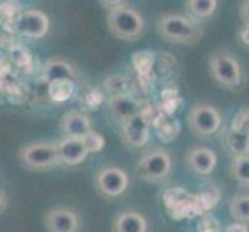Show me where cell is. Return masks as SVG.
Masks as SVG:
<instances>
[{"mask_svg":"<svg viewBox=\"0 0 249 232\" xmlns=\"http://www.w3.org/2000/svg\"><path fill=\"white\" fill-rule=\"evenodd\" d=\"M128 187V175L123 169L115 166L102 167L96 174V189L107 198H116Z\"/></svg>","mask_w":249,"mask_h":232,"instance_id":"7","label":"cell"},{"mask_svg":"<svg viewBox=\"0 0 249 232\" xmlns=\"http://www.w3.org/2000/svg\"><path fill=\"white\" fill-rule=\"evenodd\" d=\"M238 14H240V19L243 20L245 27H249V0H245V2H240Z\"/></svg>","mask_w":249,"mask_h":232,"instance_id":"25","label":"cell"},{"mask_svg":"<svg viewBox=\"0 0 249 232\" xmlns=\"http://www.w3.org/2000/svg\"><path fill=\"white\" fill-rule=\"evenodd\" d=\"M84 145H85V149H87L89 153H94V152H99L104 149V145H106V140H104V136H102L101 133L98 132H89L87 135L84 136V138H81Z\"/></svg>","mask_w":249,"mask_h":232,"instance_id":"24","label":"cell"},{"mask_svg":"<svg viewBox=\"0 0 249 232\" xmlns=\"http://www.w3.org/2000/svg\"><path fill=\"white\" fill-rule=\"evenodd\" d=\"M231 174L240 184L249 186V155L234 157L231 164Z\"/></svg>","mask_w":249,"mask_h":232,"instance_id":"21","label":"cell"},{"mask_svg":"<svg viewBox=\"0 0 249 232\" xmlns=\"http://www.w3.org/2000/svg\"><path fill=\"white\" fill-rule=\"evenodd\" d=\"M23 11L19 8V3H13V2H5L0 5V23L3 27H8V23H16L19 20V17Z\"/></svg>","mask_w":249,"mask_h":232,"instance_id":"22","label":"cell"},{"mask_svg":"<svg viewBox=\"0 0 249 232\" xmlns=\"http://www.w3.org/2000/svg\"><path fill=\"white\" fill-rule=\"evenodd\" d=\"M20 161L22 164L30 170H45L59 164V153L56 143L37 141L27 144L20 149Z\"/></svg>","mask_w":249,"mask_h":232,"instance_id":"4","label":"cell"},{"mask_svg":"<svg viewBox=\"0 0 249 232\" xmlns=\"http://www.w3.org/2000/svg\"><path fill=\"white\" fill-rule=\"evenodd\" d=\"M121 138L128 149H140L147 144L150 138V127L147 119L141 113L128 118L121 124Z\"/></svg>","mask_w":249,"mask_h":232,"instance_id":"9","label":"cell"},{"mask_svg":"<svg viewBox=\"0 0 249 232\" xmlns=\"http://www.w3.org/2000/svg\"><path fill=\"white\" fill-rule=\"evenodd\" d=\"M107 27L115 37L132 42L141 37L144 31V19L135 8L123 2L107 13Z\"/></svg>","mask_w":249,"mask_h":232,"instance_id":"2","label":"cell"},{"mask_svg":"<svg viewBox=\"0 0 249 232\" xmlns=\"http://www.w3.org/2000/svg\"><path fill=\"white\" fill-rule=\"evenodd\" d=\"M218 6V2L215 0H189L186 2L187 16L192 19H208L213 13H215Z\"/></svg>","mask_w":249,"mask_h":232,"instance_id":"18","label":"cell"},{"mask_svg":"<svg viewBox=\"0 0 249 232\" xmlns=\"http://www.w3.org/2000/svg\"><path fill=\"white\" fill-rule=\"evenodd\" d=\"M45 76L48 82L53 79H71L76 81V71L71 65L64 61H50L45 65Z\"/></svg>","mask_w":249,"mask_h":232,"instance_id":"19","label":"cell"},{"mask_svg":"<svg viewBox=\"0 0 249 232\" xmlns=\"http://www.w3.org/2000/svg\"><path fill=\"white\" fill-rule=\"evenodd\" d=\"M187 125L191 128V132L196 136L215 135L221 127V115L213 106L198 102L189 110Z\"/></svg>","mask_w":249,"mask_h":232,"instance_id":"6","label":"cell"},{"mask_svg":"<svg viewBox=\"0 0 249 232\" xmlns=\"http://www.w3.org/2000/svg\"><path fill=\"white\" fill-rule=\"evenodd\" d=\"M14 30L25 37L42 39L47 36L50 30V19L40 10H27L20 14Z\"/></svg>","mask_w":249,"mask_h":232,"instance_id":"8","label":"cell"},{"mask_svg":"<svg viewBox=\"0 0 249 232\" xmlns=\"http://www.w3.org/2000/svg\"><path fill=\"white\" fill-rule=\"evenodd\" d=\"M108 110L115 121L123 124L128 118L140 113V106L133 98L127 96V94H116L108 101Z\"/></svg>","mask_w":249,"mask_h":232,"instance_id":"14","label":"cell"},{"mask_svg":"<svg viewBox=\"0 0 249 232\" xmlns=\"http://www.w3.org/2000/svg\"><path fill=\"white\" fill-rule=\"evenodd\" d=\"M179 128H181V125H179L177 119H164L158 127V136L164 143H170L178 136Z\"/></svg>","mask_w":249,"mask_h":232,"instance_id":"23","label":"cell"},{"mask_svg":"<svg viewBox=\"0 0 249 232\" xmlns=\"http://www.w3.org/2000/svg\"><path fill=\"white\" fill-rule=\"evenodd\" d=\"M172 170V158L167 150L153 149L144 153L136 164V175L144 181H161L169 177Z\"/></svg>","mask_w":249,"mask_h":232,"instance_id":"5","label":"cell"},{"mask_svg":"<svg viewBox=\"0 0 249 232\" xmlns=\"http://www.w3.org/2000/svg\"><path fill=\"white\" fill-rule=\"evenodd\" d=\"M186 166L196 175H211L217 166V155L208 147H194L186 153Z\"/></svg>","mask_w":249,"mask_h":232,"instance_id":"10","label":"cell"},{"mask_svg":"<svg viewBox=\"0 0 249 232\" xmlns=\"http://www.w3.org/2000/svg\"><path fill=\"white\" fill-rule=\"evenodd\" d=\"M226 143L229 150L234 153V157L249 155V132L232 127L226 135Z\"/></svg>","mask_w":249,"mask_h":232,"instance_id":"17","label":"cell"},{"mask_svg":"<svg viewBox=\"0 0 249 232\" xmlns=\"http://www.w3.org/2000/svg\"><path fill=\"white\" fill-rule=\"evenodd\" d=\"M56 147L59 153V161L65 166L81 164L90 155L81 138H68V136H65L64 140L56 143Z\"/></svg>","mask_w":249,"mask_h":232,"instance_id":"12","label":"cell"},{"mask_svg":"<svg viewBox=\"0 0 249 232\" xmlns=\"http://www.w3.org/2000/svg\"><path fill=\"white\" fill-rule=\"evenodd\" d=\"M61 130L68 138H84L89 132L93 130L90 118L78 110H70L61 118Z\"/></svg>","mask_w":249,"mask_h":232,"instance_id":"13","label":"cell"},{"mask_svg":"<svg viewBox=\"0 0 249 232\" xmlns=\"http://www.w3.org/2000/svg\"><path fill=\"white\" fill-rule=\"evenodd\" d=\"M74 81L71 79H53L48 82V98L53 102H65L68 101L74 93Z\"/></svg>","mask_w":249,"mask_h":232,"instance_id":"16","label":"cell"},{"mask_svg":"<svg viewBox=\"0 0 249 232\" xmlns=\"http://www.w3.org/2000/svg\"><path fill=\"white\" fill-rule=\"evenodd\" d=\"M209 73L220 87L237 89L243 79L242 65L228 50H217L209 56Z\"/></svg>","mask_w":249,"mask_h":232,"instance_id":"3","label":"cell"},{"mask_svg":"<svg viewBox=\"0 0 249 232\" xmlns=\"http://www.w3.org/2000/svg\"><path fill=\"white\" fill-rule=\"evenodd\" d=\"M157 31L162 40L177 45H192L203 34L198 22L179 13L162 14L157 22Z\"/></svg>","mask_w":249,"mask_h":232,"instance_id":"1","label":"cell"},{"mask_svg":"<svg viewBox=\"0 0 249 232\" xmlns=\"http://www.w3.org/2000/svg\"><path fill=\"white\" fill-rule=\"evenodd\" d=\"M228 232H246V229H245L243 226L235 225V226H231V228L228 229Z\"/></svg>","mask_w":249,"mask_h":232,"instance_id":"28","label":"cell"},{"mask_svg":"<svg viewBox=\"0 0 249 232\" xmlns=\"http://www.w3.org/2000/svg\"><path fill=\"white\" fill-rule=\"evenodd\" d=\"M231 215L237 223H249V195H237L231 200Z\"/></svg>","mask_w":249,"mask_h":232,"instance_id":"20","label":"cell"},{"mask_svg":"<svg viewBox=\"0 0 249 232\" xmlns=\"http://www.w3.org/2000/svg\"><path fill=\"white\" fill-rule=\"evenodd\" d=\"M6 209V196L3 192H0V214Z\"/></svg>","mask_w":249,"mask_h":232,"instance_id":"27","label":"cell"},{"mask_svg":"<svg viewBox=\"0 0 249 232\" xmlns=\"http://www.w3.org/2000/svg\"><path fill=\"white\" fill-rule=\"evenodd\" d=\"M45 228L48 232H78L79 218L78 215L67 208H56L47 212Z\"/></svg>","mask_w":249,"mask_h":232,"instance_id":"11","label":"cell"},{"mask_svg":"<svg viewBox=\"0 0 249 232\" xmlns=\"http://www.w3.org/2000/svg\"><path fill=\"white\" fill-rule=\"evenodd\" d=\"M113 232H147V220L135 211L119 212L111 223Z\"/></svg>","mask_w":249,"mask_h":232,"instance_id":"15","label":"cell"},{"mask_svg":"<svg viewBox=\"0 0 249 232\" xmlns=\"http://www.w3.org/2000/svg\"><path fill=\"white\" fill-rule=\"evenodd\" d=\"M238 37H240V40H242L246 47H249V27H243L242 30H240Z\"/></svg>","mask_w":249,"mask_h":232,"instance_id":"26","label":"cell"}]
</instances>
